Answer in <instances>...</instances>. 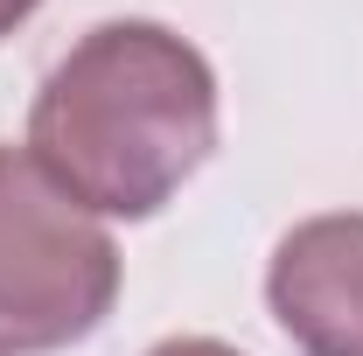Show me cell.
Here are the masks:
<instances>
[{
    "label": "cell",
    "mask_w": 363,
    "mask_h": 356,
    "mask_svg": "<svg viewBox=\"0 0 363 356\" xmlns=\"http://www.w3.org/2000/svg\"><path fill=\"white\" fill-rule=\"evenodd\" d=\"M28 154L98 217H154L217 154V70L168 21H98L28 105Z\"/></svg>",
    "instance_id": "cell-1"
},
{
    "label": "cell",
    "mask_w": 363,
    "mask_h": 356,
    "mask_svg": "<svg viewBox=\"0 0 363 356\" xmlns=\"http://www.w3.org/2000/svg\"><path fill=\"white\" fill-rule=\"evenodd\" d=\"M119 301V245L28 147L0 140V356L84 343Z\"/></svg>",
    "instance_id": "cell-2"
},
{
    "label": "cell",
    "mask_w": 363,
    "mask_h": 356,
    "mask_svg": "<svg viewBox=\"0 0 363 356\" xmlns=\"http://www.w3.org/2000/svg\"><path fill=\"white\" fill-rule=\"evenodd\" d=\"M266 308L301 356H363V210L308 217L272 245Z\"/></svg>",
    "instance_id": "cell-3"
},
{
    "label": "cell",
    "mask_w": 363,
    "mask_h": 356,
    "mask_svg": "<svg viewBox=\"0 0 363 356\" xmlns=\"http://www.w3.org/2000/svg\"><path fill=\"white\" fill-rule=\"evenodd\" d=\"M147 356H238V350L217 343V335H168V343H154Z\"/></svg>",
    "instance_id": "cell-4"
},
{
    "label": "cell",
    "mask_w": 363,
    "mask_h": 356,
    "mask_svg": "<svg viewBox=\"0 0 363 356\" xmlns=\"http://www.w3.org/2000/svg\"><path fill=\"white\" fill-rule=\"evenodd\" d=\"M35 7H43V0H0V35H14V28H21Z\"/></svg>",
    "instance_id": "cell-5"
}]
</instances>
